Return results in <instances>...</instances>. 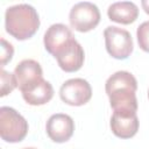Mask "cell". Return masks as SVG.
I'll return each instance as SVG.
<instances>
[{"label":"cell","instance_id":"1","mask_svg":"<svg viewBox=\"0 0 149 149\" xmlns=\"http://www.w3.org/2000/svg\"><path fill=\"white\" fill-rule=\"evenodd\" d=\"M137 80L128 71H116L105 84V91L109 98L113 111H137L136 92Z\"/></svg>","mask_w":149,"mask_h":149},{"label":"cell","instance_id":"2","mask_svg":"<svg viewBox=\"0 0 149 149\" xmlns=\"http://www.w3.org/2000/svg\"><path fill=\"white\" fill-rule=\"evenodd\" d=\"M6 31L19 41L33 37L40 28V16L36 9L28 3L10 6L5 13Z\"/></svg>","mask_w":149,"mask_h":149},{"label":"cell","instance_id":"3","mask_svg":"<svg viewBox=\"0 0 149 149\" xmlns=\"http://www.w3.org/2000/svg\"><path fill=\"white\" fill-rule=\"evenodd\" d=\"M28 133L27 120L14 108L2 106L0 108V136L9 143L21 142Z\"/></svg>","mask_w":149,"mask_h":149},{"label":"cell","instance_id":"4","mask_svg":"<svg viewBox=\"0 0 149 149\" xmlns=\"http://www.w3.org/2000/svg\"><path fill=\"white\" fill-rule=\"evenodd\" d=\"M107 52L115 59H126L134 49L133 38L128 30L109 26L104 30Z\"/></svg>","mask_w":149,"mask_h":149},{"label":"cell","instance_id":"5","mask_svg":"<svg viewBox=\"0 0 149 149\" xmlns=\"http://www.w3.org/2000/svg\"><path fill=\"white\" fill-rule=\"evenodd\" d=\"M71 27L79 33H87L94 29L100 22L99 8L88 1L76 3L69 14Z\"/></svg>","mask_w":149,"mask_h":149},{"label":"cell","instance_id":"6","mask_svg":"<svg viewBox=\"0 0 149 149\" xmlns=\"http://www.w3.org/2000/svg\"><path fill=\"white\" fill-rule=\"evenodd\" d=\"M62 101L70 106H83L92 97V87L83 78H72L63 83L59 88Z\"/></svg>","mask_w":149,"mask_h":149},{"label":"cell","instance_id":"7","mask_svg":"<svg viewBox=\"0 0 149 149\" xmlns=\"http://www.w3.org/2000/svg\"><path fill=\"white\" fill-rule=\"evenodd\" d=\"M74 40L76 38L68 26L63 23H55L51 24L44 33L43 43L45 50L54 57H56Z\"/></svg>","mask_w":149,"mask_h":149},{"label":"cell","instance_id":"8","mask_svg":"<svg viewBox=\"0 0 149 149\" xmlns=\"http://www.w3.org/2000/svg\"><path fill=\"white\" fill-rule=\"evenodd\" d=\"M45 130L49 139L56 143H64L71 139L74 132L73 119L63 113L52 114L45 125Z\"/></svg>","mask_w":149,"mask_h":149},{"label":"cell","instance_id":"9","mask_svg":"<svg viewBox=\"0 0 149 149\" xmlns=\"http://www.w3.org/2000/svg\"><path fill=\"white\" fill-rule=\"evenodd\" d=\"M139 118L133 111H114L109 127L112 133L120 139H130L139 130Z\"/></svg>","mask_w":149,"mask_h":149},{"label":"cell","instance_id":"10","mask_svg":"<svg viewBox=\"0 0 149 149\" xmlns=\"http://www.w3.org/2000/svg\"><path fill=\"white\" fill-rule=\"evenodd\" d=\"M14 76L17 87L22 92L23 90L43 79V71L38 62L34 59H23L15 66Z\"/></svg>","mask_w":149,"mask_h":149},{"label":"cell","instance_id":"11","mask_svg":"<svg viewBox=\"0 0 149 149\" xmlns=\"http://www.w3.org/2000/svg\"><path fill=\"white\" fill-rule=\"evenodd\" d=\"M55 58H56L59 68L63 71L76 72L84 64L85 52H84L83 47L77 42V40H74L68 48H65Z\"/></svg>","mask_w":149,"mask_h":149},{"label":"cell","instance_id":"12","mask_svg":"<svg viewBox=\"0 0 149 149\" xmlns=\"http://www.w3.org/2000/svg\"><path fill=\"white\" fill-rule=\"evenodd\" d=\"M21 93L27 104L31 106H42L52 99L54 88L49 81H47L45 79H41L36 84L23 90Z\"/></svg>","mask_w":149,"mask_h":149},{"label":"cell","instance_id":"13","mask_svg":"<svg viewBox=\"0 0 149 149\" xmlns=\"http://www.w3.org/2000/svg\"><path fill=\"white\" fill-rule=\"evenodd\" d=\"M107 15L109 20L116 23L130 24L139 16V8L132 1H119L108 7Z\"/></svg>","mask_w":149,"mask_h":149},{"label":"cell","instance_id":"14","mask_svg":"<svg viewBox=\"0 0 149 149\" xmlns=\"http://www.w3.org/2000/svg\"><path fill=\"white\" fill-rule=\"evenodd\" d=\"M0 78H1V97L9 94L15 87H17V83L15 79L14 73H10L1 68L0 70Z\"/></svg>","mask_w":149,"mask_h":149},{"label":"cell","instance_id":"15","mask_svg":"<svg viewBox=\"0 0 149 149\" xmlns=\"http://www.w3.org/2000/svg\"><path fill=\"white\" fill-rule=\"evenodd\" d=\"M136 37L139 47L143 51L149 52V21H146L137 27Z\"/></svg>","mask_w":149,"mask_h":149},{"label":"cell","instance_id":"16","mask_svg":"<svg viewBox=\"0 0 149 149\" xmlns=\"http://www.w3.org/2000/svg\"><path fill=\"white\" fill-rule=\"evenodd\" d=\"M14 55V48L13 45L7 42L5 38H1V55H0V59H1V66H5L8 62L12 61Z\"/></svg>","mask_w":149,"mask_h":149},{"label":"cell","instance_id":"17","mask_svg":"<svg viewBox=\"0 0 149 149\" xmlns=\"http://www.w3.org/2000/svg\"><path fill=\"white\" fill-rule=\"evenodd\" d=\"M141 6H142L143 10L149 15V0H142L141 1Z\"/></svg>","mask_w":149,"mask_h":149},{"label":"cell","instance_id":"18","mask_svg":"<svg viewBox=\"0 0 149 149\" xmlns=\"http://www.w3.org/2000/svg\"><path fill=\"white\" fill-rule=\"evenodd\" d=\"M23 149H37V148H33V147H30V148H23Z\"/></svg>","mask_w":149,"mask_h":149},{"label":"cell","instance_id":"19","mask_svg":"<svg viewBox=\"0 0 149 149\" xmlns=\"http://www.w3.org/2000/svg\"><path fill=\"white\" fill-rule=\"evenodd\" d=\"M148 98H149V91H148Z\"/></svg>","mask_w":149,"mask_h":149}]
</instances>
